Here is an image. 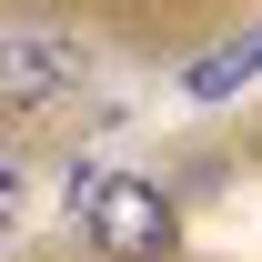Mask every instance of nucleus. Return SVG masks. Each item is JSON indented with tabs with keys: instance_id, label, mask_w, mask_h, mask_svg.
Returning a JSON list of instances; mask_svg holds the SVG:
<instances>
[{
	"instance_id": "1",
	"label": "nucleus",
	"mask_w": 262,
	"mask_h": 262,
	"mask_svg": "<svg viewBox=\"0 0 262 262\" xmlns=\"http://www.w3.org/2000/svg\"><path fill=\"white\" fill-rule=\"evenodd\" d=\"M71 222H81V242H91L101 262H171V232H182L171 222V192L151 171H111Z\"/></svg>"
},
{
	"instance_id": "3",
	"label": "nucleus",
	"mask_w": 262,
	"mask_h": 262,
	"mask_svg": "<svg viewBox=\"0 0 262 262\" xmlns=\"http://www.w3.org/2000/svg\"><path fill=\"white\" fill-rule=\"evenodd\" d=\"M252 71H262V31H242V40H222V51H202V61L182 71V91L192 101H232Z\"/></svg>"
},
{
	"instance_id": "2",
	"label": "nucleus",
	"mask_w": 262,
	"mask_h": 262,
	"mask_svg": "<svg viewBox=\"0 0 262 262\" xmlns=\"http://www.w3.org/2000/svg\"><path fill=\"white\" fill-rule=\"evenodd\" d=\"M91 81V51L61 31H40V20H10L0 31V91H10V111H51L61 91H81Z\"/></svg>"
}]
</instances>
